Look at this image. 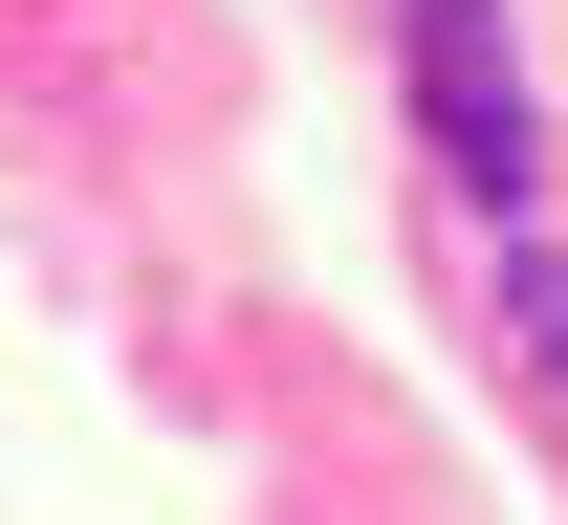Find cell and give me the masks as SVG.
Wrapping results in <instances>:
<instances>
[{
	"mask_svg": "<svg viewBox=\"0 0 568 525\" xmlns=\"http://www.w3.org/2000/svg\"><path fill=\"white\" fill-rule=\"evenodd\" d=\"M394 67H416L437 175H459V198L525 241V198H547V110H525V44H503V0H394Z\"/></svg>",
	"mask_w": 568,
	"mask_h": 525,
	"instance_id": "obj_1",
	"label": "cell"
},
{
	"mask_svg": "<svg viewBox=\"0 0 568 525\" xmlns=\"http://www.w3.org/2000/svg\"><path fill=\"white\" fill-rule=\"evenodd\" d=\"M503 329H525V373H568V241H503Z\"/></svg>",
	"mask_w": 568,
	"mask_h": 525,
	"instance_id": "obj_2",
	"label": "cell"
}]
</instances>
